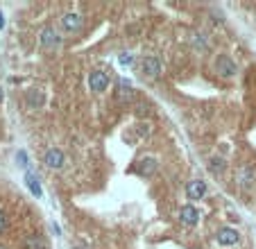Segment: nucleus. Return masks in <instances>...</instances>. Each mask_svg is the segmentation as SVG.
Instances as JSON below:
<instances>
[{
	"label": "nucleus",
	"instance_id": "obj_1",
	"mask_svg": "<svg viewBox=\"0 0 256 249\" xmlns=\"http://www.w3.org/2000/svg\"><path fill=\"white\" fill-rule=\"evenodd\" d=\"M61 43H64V37L59 34V30H54V25H46L41 32H39V46H41L43 50H48V52L59 50Z\"/></svg>",
	"mask_w": 256,
	"mask_h": 249
},
{
	"label": "nucleus",
	"instance_id": "obj_2",
	"mask_svg": "<svg viewBox=\"0 0 256 249\" xmlns=\"http://www.w3.org/2000/svg\"><path fill=\"white\" fill-rule=\"evenodd\" d=\"M215 73H218L220 77H224V80H231V77L238 73V66H236V61L229 54H218V57H215Z\"/></svg>",
	"mask_w": 256,
	"mask_h": 249
},
{
	"label": "nucleus",
	"instance_id": "obj_3",
	"mask_svg": "<svg viewBox=\"0 0 256 249\" xmlns=\"http://www.w3.org/2000/svg\"><path fill=\"white\" fill-rule=\"evenodd\" d=\"M59 21H61L64 32H68V34H77V32H82V27H84V16L77 14V11H66Z\"/></svg>",
	"mask_w": 256,
	"mask_h": 249
},
{
	"label": "nucleus",
	"instance_id": "obj_4",
	"mask_svg": "<svg viewBox=\"0 0 256 249\" xmlns=\"http://www.w3.org/2000/svg\"><path fill=\"white\" fill-rule=\"evenodd\" d=\"M89 89L93 93H104L109 89V75L104 70H91L89 73Z\"/></svg>",
	"mask_w": 256,
	"mask_h": 249
},
{
	"label": "nucleus",
	"instance_id": "obj_5",
	"mask_svg": "<svg viewBox=\"0 0 256 249\" xmlns=\"http://www.w3.org/2000/svg\"><path fill=\"white\" fill-rule=\"evenodd\" d=\"M238 240L240 233L234 227H220L218 233H215V243L222 245V247H234V245H238Z\"/></svg>",
	"mask_w": 256,
	"mask_h": 249
},
{
	"label": "nucleus",
	"instance_id": "obj_6",
	"mask_svg": "<svg viewBox=\"0 0 256 249\" xmlns=\"http://www.w3.org/2000/svg\"><path fill=\"white\" fill-rule=\"evenodd\" d=\"M43 163H46V168H50V170H61L64 163H66V156L59 148H50V149H46V154H43Z\"/></svg>",
	"mask_w": 256,
	"mask_h": 249
},
{
	"label": "nucleus",
	"instance_id": "obj_7",
	"mask_svg": "<svg viewBox=\"0 0 256 249\" xmlns=\"http://www.w3.org/2000/svg\"><path fill=\"white\" fill-rule=\"evenodd\" d=\"M141 73H143V77H148V80H159L161 61L156 57H145L143 61H141Z\"/></svg>",
	"mask_w": 256,
	"mask_h": 249
},
{
	"label": "nucleus",
	"instance_id": "obj_8",
	"mask_svg": "<svg viewBox=\"0 0 256 249\" xmlns=\"http://www.w3.org/2000/svg\"><path fill=\"white\" fill-rule=\"evenodd\" d=\"M236 184L240 186V188H252V186L256 184V170L252 168V165H240L238 168V175H236Z\"/></svg>",
	"mask_w": 256,
	"mask_h": 249
},
{
	"label": "nucleus",
	"instance_id": "obj_9",
	"mask_svg": "<svg viewBox=\"0 0 256 249\" xmlns=\"http://www.w3.org/2000/svg\"><path fill=\"white\" fill-rule=\"evenodd\" d=\"M186 195H188V199H202V197L206 195V181H202V179L188 181Z\"/></svg>",
	"mask_w": 256,
	"mask_h": 249
},
{
	"label": "nucleus",
	"instance_id": "obj_10",
	"mask_svg": "<svg viewBox=\"0 0 256 249\" xmlns=\"http://www.w3.org/2000/svg\"><path fill=\"white\" fill-rule=\"evenodd\" d=\"M179 220H182V224H186V227H193V224L200 222V211L195 206H191V204H186V206L179 208Z\"/></svg>",
	"mask_w": 256,
	"mask_h": 249
},
{
	"label": "nucleus",
	"instance_id": "obj_11",
	"mask_svg": "<svg viewBox=\"0 0 256 249\" xmlns=\"http://www.w3.org/2000/svg\"><path fill=\"white\" fill-rule=\"evenodd\" d=\"M25 186L30 188L34 197H43V188H41V181H39V175L32 172V170H27L25 172Z\"/></svg>",
	"mask_w": 256,
	"mask_h": 249
},
{
	"label": "nucleus",
	"instance_id": "obj_12",
	"mask_svg": "<svg viewBox=\"0 0 256 249\" xmlns=\"http://www.w3.org/2000/svg\"><path fill=\"white\" fill-rule=\"evenodd\" d=\"M23 249H48V243L41 236H27L23 240Z\"/></svg>",
	"mask_w": 256,
	"mask_h": 249
},
{
	"label": "nucleus",
	"instance_id": "obj_13",
	"mask_svg": "<svg viewBox=\"0 0 256 249\" xmlns=\"http://www.w3.org/2000/svg\"><path fill=\"white\" fill-rule=\"evenodd\" d=\"M208 170H211L213 175L222 177V175H224V170H227V161L220 159V156H213V159L208 161Z\"/></svg>",
	"mask_w": 256,
	"mask_h": 249
},
{
	"label": "nucleus",
	"instance_id": "obj_14",
	"mask_svg": "<svg viewBox=\"0 0 256 249\" xmlns=\"http://www.w3.org/2000/svg\"><path fill=\"white\" fill-rule=\"evenodd\" d=\"M41 102H43L41 91H37V89L27 91V109H37V106H41Z\"/></svg>",
	"mask_w": 256,
	"mask_h": 249
},
{
	"label": "nucleus",
	"instance_id": "obj_15",
	"mask_svg": "<svg viewBox=\"0 0 256 249\" xmlns=\"http://www.w3.org/2000/svg\"><path fill=\"white\" fill-rule=\"evenodd\" d=\"M154 170H156V161L154 159H143L141 161V172H143V175H152Z\"/></svg>",
	"mask_w": 256,
	"mask_h": 249
},
{
	"label": "nucleus",
	"instance_id": "obj_16",
	"mask_svg": "<svg viewBox=\"0 0 256 249\" xmlns=\"http://www.w3.org/2000/svg\"><path fill=\"white\" fill-rule=\"evenodd\" d=\"M16 161H18V165H21V168H25V172L30 170V159H27L25 149H18V152H16Z\"/></svg>",
	"mask_w": 256,
	"mask_h": 249
},
{
	"label": "nucleus",
	"instance_id": "obj_17",
	"mask_svg": "<svg viewBox=\"0 0 256 249\" xmlns=\"http://www.w3.org/2000/svg\"><path fill=\"white\" fill-rule=\"evenodd\" d=\"M118 61H120L123 68H129V66L134 64V54L132 52H120V54H118Z\"/></svg>",
	"mask_w": 256,
	"mask_h": 249
},
{
	"label": "nucleus",
	"instance_id": "obj_18",
	"mask_svg": "<svg viewBox=\"0 0 256 249\" xmlns=\"http://www.w3.org/2000/svg\"><path fill=\"white\" fill-rule=\"evenodd\" d=\"M193 46L200 50H206L208 43H206V39H204V34H193Z\"/></svg>",
	"mask_w": 256,
	"mask_h": 249
},
{
	"label": "nucleus",
	"instance_id": "obj_19",
	"mask_svg": "<svg viewBox=\"0 0 256 249\" xmlns=\"http://www.w3.org/2000/svg\"><path fill=\"white\" fill-rule=\"evenodd\" d=\"M7 227V220H5V215H2V213H0V231H2V229Z\"/></svg>",
	"mask_w": 256,
	"mask_h": 249
},
{
	"label": "nucleus",
	"instance_id": "obj_20",
	"mask_svg": "<svg viewBox=\"0 0 256 249\" xmlns=\"http://www.w3.org/2000/svg\"><path fill=\"white\" fill-rule=\"evenodd\" d=\"M2 27H5V14L0 11V30H2Z\"/></svg>",
	"mask_w": 256,
	"mask_h": 249
},
{
	"label": "nucleus",
	"instance_id": "obj_21",
	"mask_svg": "<svg viewBox=\"0 0 256 249\" xmlns=\"http://www.w3.org/2000/svg\"><path fill=\"white\" fill-rule=\"evenodd\" d=\"M0 102H2V89H0Z\"/></svg>",
	"mask_w": 256,
	"mask_h": 249
},
{
	"label": "nucleus",
	"instance_id": "obj_22",
	"mask_svg": "<svg viewBox=\"0 0 256 249\" xmlns=\"http://www.w3.org/2000/svg\"><path fill=\"white\" fill-rule=\"evenodd\" d=\"M0 249H7V247H5V245H0Z\"/></svg>",
	"mask_w": 256,
	"mask_h": 249
}]
</instances>
